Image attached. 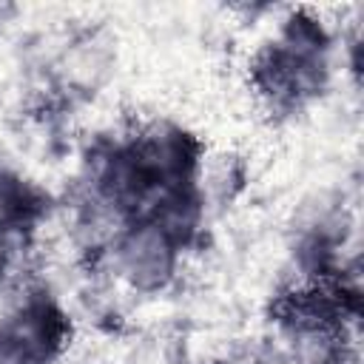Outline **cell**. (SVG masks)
Here are the masks:
<instances>
[{"mask_svg":"<svg viewBox=\"0 0 364 364\" xmlns=\"http://www.w3.org/2000/svg\"><path fill=\"white\" fill-rule=\"evenodd\" d=\"M125 264L139 284H156L171 267V250L165 236L156 230H139L125 247Z\"/></svg>","mask_w":364,"mask_h":364,"instance_id":"1","label":"cell"}]
</instances>
